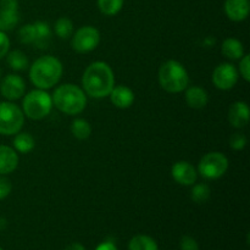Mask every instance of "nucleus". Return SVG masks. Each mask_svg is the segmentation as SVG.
<instances>
[{"mask_svg": "<svg viewBox=\"0 0 250 250\" xmlns=\"http://www.w3.org/2000/svg\"><path fill=\"white\" fill-rule=\"evenodd\" d=\"M210 195H211V190H210L209 186L205 185V183L194 185L192 188V192H190V198L197 204H203V203L208 202Z\"/></svg>", "mask_w": 250, "mask_h": 250, "instance_id": "obj_26", "label": "nucleus"}, {"mask_svg": "<svg viewBox=\"0 0 250 250\" xmlns=\"http://www.w3.org/2000/svg\"><path fill=\"white\" fill-rule=\"evenodd\" d=\"M159 84L165 92L177 94L189 85V76L185 66L177 60H167L160 66Z\"/></svg>", "mask_w": 250, "mask_h": 250, "instance_id": "obj_4", "label": "nucleus"}, {"mask_svg": "<svg viewBox=\"0 0 250 250\" xmlns=\"http://www.w3.org/2000/svg\"><path fill=\"white\" fill-rule=\"evenodd\" d=\"M250 110L246 102H236L229 106V122L234 128H243L248 125Z\"/></svg>", "mask_w": 250, "mask_h": 250, "instance_id": "obj_12", "label": "nucleus"}, {"mask_svg": "<svg viewBox=\"0 0 250 250\" xmlns=\"http://www.w3.org/2000/svg\"><path fill=\"white\" fill-rule=\"evenodd\" d=\"M63 67L61 61L53 55L41 56L29 67L31 82L38 89H50L60 82Z\"/></svg>", "mask_w": 250, "mask_h": 250, "instance_id": "obj_2", "label": "nucleus"}, {"mask_svg": "<svg viewBox=\"0 0 250 250\" xmlns=\"http://www.w3.org/2000/svg\"><path fill=\"white\" fill-rule=\"evenodd\" d=\"M249 0H226L225 12L231 21L241 22L249 16Z\"/></svg>", "mask_w": 250, "mask_h": 250, "instance_id": "obj_13", "label": "nucleus"}, {"mask_svg": "<svg viewBox=\"0 0 250 250\" xmlns=\"http://www.w3.org/2000/svg\"><path fill=\"white\" fill-rule=\"evenodd\" d=\"M100 43V32L93 26H83L72 34V48L80 54L90 53Z\"/></svg>", "mask_w": 250, "mask_h": 250, "instance_id": "obj_8", "label": "nucleus"}, {"mask_svg": "<svg viewBox=\"0 0 250 250\" xmlns=\"http://www.w3.org/2000/svg\"><path fill=\"white\" fill-rule=\"evenodd\" d=\"M172 178L181 186H193L197 182L198 171L188 161H177L171 168Z\"/></svg>", "mask_w": 250, "mask_h": 250, "instance_id": "obj_11", "label": "nucleus"}, {"mask_svg": "<svg viewBox=\"0 0 250 250\" xmlns=\"http://www.w3.org/2000/svg\"><path fill=\"white\" fill-rule=\"evenodd\" d=\"M65 250H85V248L81 243H71L70 246L66 247Z\"/></svg>", "mask_w": 250, "mask_h": 250, "instance_id": "obj_34", "label": "nucleus"}, {"mask_svg": "<svg viewBox=\"0 0 250 250\" xmlns=\"http://www.w3.org/2000/svg\"><path fill=\"white\" fill-rule=\"evenodd\" d=\"M19 39L22 44H34L36 41V29L33 23L24 24L19 31Z\"/></svg>", "mask_w": 250, "mask_h": 250, "instance_id": "obj_27", "label": "nucleus"}, {"mask_svg": "<svg viewBox=\"0 0 250 250\" xmlns=\"http://www.w3.org/2000/svg\"><path fill=\"white\" fill-rule=\"evenodd\" d=\"M82 87L85 94L94 99L109 97L115 87V75L109 63L104 61L90 63L83 72Z\"/></svg>", "mask_w": 250, "mask_h": 250, "instance_id": "obj_1", "label": "nucleus"}, {"mask_svg": "<svg viewBox=\"0 0 250 250\" xmlns=\"http://www.w3.org/2000/svg\"><path fill=\"white\" fill-rule=\"evenodd\" d=\"M36 146V141L33 136L27 132H19L15 134L14 138V149L21 154H27L32 151Z\"/></svg>", "mask_w": 250, "mask_h": 250, "instance_id": "obj_19", "label": "nucleus"}, {"mask_svg": "<svg viewBox=\"0 0 250 250\" xmlns=\"http://www.w3.org/2000/svg\"><path fill=\"white\" fill-rule=\"evenodd\" d=\"M221 51L229 60H241L244 55V46L238 39L227 38L222 43Z\"/></svg>", "mask_w": 250, "mask_h": 250, "instance_id": "obj_17", "label": "nucleus"}, {"mask_svg": "<svg viewBox=\"0 0 250 250\" xmlns=\"http://www.w3.org/2000/svg\"><path fill=\"white\" fill-rule=\"evenodd\" d=\"M7 65L14 71H24L28 68L29 61L26 54L21 50H12L7 53Z\"/></svg>", "mask_w": 250, "mask_h": 250, "instance_id": "obj_22", "label": "nucleus"}, {"mask_svg": "<svg viewBox=\"0 0 250 250\" xmlns=\"http://www.w3.org/2000/svg\"><path fill=\"white\" fill-rule=\"evenodd\" d=\"M55 33L60 39H68L73 34V23L68 17H60L55 22Z\"/></svg>", "mask_w": 250, "mask_h": 250, "instance_id": "obj_25", "label": "nucleus"}, {"mask_svg": "<svg viewBox=\"0 0 250 250\" xmlns=\"http://www.w3.org/2000/svg\"><path fill=\"white\" fill-rule=\"evenodd\" d=\"M51 99L59 111L70 116L81 114L87 106V94L82 88L72 83L59 85L54 90Z\"/></svg>", "mask_w": 250, "mask_h": 250, "instance_id": "obj_3", "label": "nucleus"}, {"mask_svg": "<svg viewBox=\"0 0 250 250\" xmlns=\"http://www.w3.org/2000/svg\"><path fill=\"white\" fill-rule=\"evenodd\" d=\"M239 78L238 70L229 62L220 63L212 72V83L217 89L229 90L237 84Z\"/></svg>", "mask_w": 250, "mask_h": 250, "instance_id": "obj_9", "label": "nucleus"}, {"mask_svg": "<svg viewBox=\"0 0 250 250\" xmlns=\"http://www.w3.org/2000/svg\"><path fill=\"white\" fill-rule=\"evenodd\" d=\"M34 24V29H36V41H34V45L38 46L39 49H44L48 46L49 42L51 38V29L46 22L37 21Z\"/></svg>", "mask_w": 250, "mask_h": 250, "instance_id": "obj_20", "label": "nucleus"}, {"mask_svg": "<svg viewBox=\"0 0 250 250\" xmlns=\"http://www.w3.org/2000/svg\"><path fill=\"white\" fill-rule=\"evenodd\" d=\"M0 250H4V249H2V248H1V247H0Z\"/></svg>", "mask_w": 250, "mask_h": 250, "instance_id": "obj_36", "label": "nucleus"}, {"mask_svg": "<svg viewBox=\"0 0 250 250\" xmlns=\"http://www.w3.org/2000/svg\"><path fill=\"white\" fill-rule=\"evenodd\" d=\"M0 93L5 99L10 102L21 99L26 93V82L21 76L10 73L5 76L0 82Z\"/></svg>", "mask_w": 250, "mask_h": 250, "instance_id": "obj_10", "label": "nucleus"}, {"mask_svg": "<svg viewBox=\"0 0 250 250\" xmlns=\"http://www.w3.org/2000/svg\"><path fill=\"white\" fill-rule=\"evenodd\" d=\"M124 0H98V7L100 12L106 16H115L121 11Z\"/></svg>", "mask_w": 250, "mask_h": 250, "instance_id": "obj_24", "label": "nucleus"}, {"mask_svg": "<svg viewBox=\"0 0 250 250\" xmlns=\"http://www.w3.org/2000/svg\"><path fill=\"white\" fill-rule=\"evenodd\" d=\"M247 137L243 133H233L229 138V146L233 150H243L247 146Z\"/></svg>", "mask_w": 250, "mask_h": 250, "instance_id": "obj_28", "label": "nucleus"}, {"mask_svg": "<svg viewBox=\"0 0 250 250\" xmlns=\"http://www.w3.org/2000/svg\"><path fill=\"white\" fill-rule=\"evenodd\" d=\"M186 103L192 109H204L209 103V95L207 90L198 85L186 88Z\"/></svg>", "mask_w": 250, "mask_h": 250, "instance_id": "obj_16", "label": "nucleus"}, {"mask_svg": "<svg viewBox=\"0 0 250 250\" xmlns=\"http://www.w3.org/2000/svg\"><path fill=\"white\" fill-rule=\"evenodd\" d=\"M112 104L119 109H128L134 103V93L127 85H115L109 94Z\"/></svg>", "mask_w": 250, "mask_h": 250, "instance_id": "obj_14", "label": "nucleus"}, {"mask_svg": "<svg viewBox=\"0 0 250 250\" xmlns=\"http://www.w3.org/2000/svg\"><path fill=\"white\" fill-rule=\"evenodd\" d=\"M24 124V114L20 106L11 102L0 103V134L14 136Z\"/></svg>", "mask_w": 250, "mask_h": 250, "instance_id": "obj_6", "label": "nucleus"}, {"mask_svg": "<svg viewBox=\"0 0 250 250\" xmlns=\"http://www.w3.org/2000/svg\"><path fill=\"white\" fill-rule=\"evenodd\" d=\"M128 250H159L155 239L146 234H138L129 241Z\"/></svg>", "mask_w": 250, "mask_h": 250, "instance_id": "obj_21", "label": "nucleus"}, {"mask_svg": "<svg viewBox=\"0 0 250 250\" xmlns=\"http://www.w3.org/2000/svg\"><path fill=\"white\" fill-rule=\"evenodd\" d=\"M95 250H119L117 249L116 244L112 241H105L103 243H100L99 246L95 248Z\"/></svg>", "mask_w": 250, "mask_h": 250, "instance_id": "obj_33", "label": "nucleus"}, {"mask_svg": "<svg viewBox=\"0 0 250 250\" xmlns=\"http://www.w3.org/2000/svg\"><path fill=\"white\" fill-rule=\"evenodd\" d=\"M19 166V155L11 146H0V175L12 173Z\"/></svg>", "mask_w": 250, "mask_h": 250, "instance_id": "obj_15", "label": "nucleus"}, {"mask_svg": "<svg viewBox=\"0 0 250 250\" xmlns=\"http://www.w3.org/2000/svg\"><path fill=\"white\" fill-rule=\"evenodd\" d=\"M20 14L19 10L1 9L0 7V31H11L19 24Z\"/></svg>", "mask_w": 250, "mask_h": 250, "instance_id": "obj_18", "label": "nucleus"}, {"mask_svg": "<svg viewBox=\"0 0 250 250\" xmlns=\"http://www.w3.org/2000/svg\"><path fill=\"white\" fill-rule=\"evenodd\" d=\"M238 73H241V77L243 78L246 82H249L250 81V55L249 54H246V55H243V58L241 59Z\"/></svg>", "mask_w": 250, "mask_h": 250, "instance_id": "obj_29", "label": "nucleus"}, {"mask_svg": "<svg viewBox=\"0 0 250 250\" xmlns=\"http://www.w3.org/2000/svg\"><path fill=\"white\" fill-rule=\"evenodd\" d=\"M10 50V39L6 33L0 31V60L7 55Z\"/></svg>", "mask_w": 250, "mask_h": 250, "instance_id": "obj_32", "label": "nucleus"}, {"mask_svg": "<svg viewBox=\"0 0 250 250\" xmlns=\"http://www.w3.org/2000/svg\"><path fill=\"white\" fill-rule=\"evenodd\" d=\"M11 189H12L11 181H10L6 176L0 175V200L9 197L10 193H11Z\"/></svg>", "mask_w": 250, "mask_h": 250, "instance_id": "obj_30", "label": "nucleus"}, {"mask_svg": "<svg viewBox=\"0 0 250 250\" xmlns=\"http://www.w3.org/2000/svg\"><path fill=\"white\" fill-rule=\"evenodd\" d=\"M229 166V159L225 154L220 151H211L200 159L197 171L205 180H217L227 172Z\"/></svg>", "mask_w": 250, "mask_h": 250, "instance_id": "obj_7", "label": "nucleus"}, {"mask_svg": "<svg viewBox=\"0 0 250 250\" xmlns=\"http://www.w3.org/2000/svg\"><path fill=\"white\" fill-rule=\"evenodd\" d=\"M71 132H72L75 138L84 141V139L89 138L90 134H92V126L87 120L76 119L71 125Z\"/></svg>", "mask_w": 250, "mask_h": 250, "instance_id": "obj_23", "label": "nucleus"}, {"mask_svg": "<svg viewBox=\"0 0 250 250\" xmlns=\"http://www.w3.org/2000/svg\"><path fill=\"white\" fill-rule=\"evenodd\" d=\"M53 106L51 95L43 89L31 90L22 100V111L24 116L34 121L45 119L51 112Z\"/></svg>", "mask_w": 250, "mask_h": 250, "instance_id": "obj_5", "label": "nucleus"}, {"mask_svg": "<svg viewBox=\"0 0 250 250\" xmlns=\"http://www.w3.org/2000/svg\"><path fill=\"white\" fill-rule=\"evenodd\" d=\"M181 250H199V244L193 237L183 236L180 242Z\"/></svg>", "mask_w": 250, "mask_h": 250, "instance_id": "obj_31", "label": "nucleus"}, {"mask_svg": "<svg viewBox=\"0 0 250 250\" xmlns=\"http://www.w3.org/2000/svg\"><path fill=\"white\" fill-rule=\"evenodd\" d=\"M1 75H2V71H1V68H0V78H1Z\"/></svg>", "mask_w": 250, "mask_h": 250, "instance_id": "obj_35", "label": "nucleus"}]
</instances>
